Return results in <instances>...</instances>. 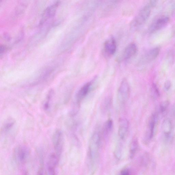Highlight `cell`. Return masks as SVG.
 <instances>
[{
    "label": "cell",
    "instance_id": "14",
    "mask_svg": "<svg viewBox=\"0 0 175 175\" xmlns=\"http://www.w3.org/2000/svg\"><path fill=\"white\" fill-rule=\"evenodd\" d=\"M59 3L57 2L49 7L47 8L43 14L42 21L43 23L45 22L49 18L52 17L55 15L57 6L58 5Z\"/></svg>",
    "mask_w": 175,
    "mask_h": 175
},
{
    "label": "cell",
    "instance_id": "8",
    "mask_svg": "<svg viewBox=\"0 0 175 175\" xmlns=\"http://www.w3.org/2000/svg\"><path fill=\"white\" fill-rule=\"evenodd\" d=\"M159 119V116L157 113H155L151 116L148 124V129L146 138L148 141L153 139L154 135L156 124Z\"/></svg>",
    "mask_w": 175,
    "mask_h": 175
},
{
    "label": "cell",
    "instance_id": "24",
    "mask_svg": "<svg viewBox=\"0 0 175 175\" xmlns=\"http://www.w3.org/2000/svg\"><path fill=\"white\" fill-rule=\"evenodd\" d=\"M120 175H131L130 170L126 168L121 171Z\"/></svg>",
    "mask_w": 175,
    "mask_h": 175
},
{
    "label": "cell",
    "instance_id": "4",
    "mask_svg": "<svg viewBox=\"0 0 175 175\" xmlns=\"http://www.w3.org/2000/svg\"><path fill=\"white\" fill-rule=\"evenodd\" d=\"M29 155L28 148L25 146L16 147L14 151V158L17 163L20 164H24L27 161Z\"/></svg>",
    "mask_w": 175,
    "mask_h": 175
},
{
    "label": "cell",
    "instance_id": "5",
    "mask_svg": "<svg viewBox=\"0 0 175 175\" xmlns=\"http://www.w3.org/2000/svg\"><path fill=\"white\" fill-rule=\"evenodd\" d=\"M52 142L55 153L60 158L62 152L64 145L63 135L61 131L58 130L55 131L53 134Z\"/></svg>",
    "mask_w": 175,
    "mask_h": 175
},
{
    "label": "cell",
    "instance_id": "2",
    "mask_svg": "<svg viewBox=\"0 0 175 175\" xmlns=\"http://www.w3.org/2000/svg\"><path fill=\"white\" fill-rule=\"evenodd\" d=\"M151 8L152 7L149 3L143 7L131 22V28L133 29H136L143 25L149 18Z\"/></svg>",
    "mask_w": 175,
    "mask_h": 175
},
{
    "label": "cell",
    "instance_id": "15",
    "mask_svg": "<svg viewBox=\"0 0 175 175\" xmlns=\"http://www.w3.org/2000/svg\"><path fill=\"white\" fill-rule=\"evenodd\" d=\"M160 52V48L159 47H155L151 49L145 57L146 61L150 62L155 60L159 56Z\"/></svg>",
    "mask_w": 175,
    "mask_h": 175
},
{
    "label": "cell",
    "instance_id": "25",
    "mask_svg": "<svg viewBox=\"0 0 175 175\" xmlns=\"http://www.w3.org/2000/svg\"><path fill=\"white\" fill-rule=\"evenodd\" d=\"M149 3L151 7L152 8L156 6L157 3V1H151Z\"/></svg>",
    "mask_w": 175,
    "mask_h": 175
},
{
    "label": "cell",
    "instance_id": "21",
    "mask_svg": "<svg viewBox=\"0 0 175 175\" xmlns=\"http://www.w3.org/2000/svg\"><path fill=\"white\" fill-rule=\"evenodd\" d=\"M172 86V83L170 81L168 80L164 83V88L166 91H168L171 88Z\"/></svg>",
    "mask_w": 175,
    "mask_h": 175
},
{
    "label": "cell",
    "instance_id": "22",
    "mask_svg": "<svg viewBox=\"0 0 175 175\" xmlns=\"http://www.w3.org/2000/svg\"><path fill=\"white\" fill-rule=\"evenodd\" d=\"M110 100L109 99H107V100L105 101L104 102V103L103 105V106L104 109L105 110V109L106 110L108 109H109L111 103Z\"/></svg>",
    "mask_w": 175,
    "mask_h": 175
},
{
    "label": "cell",
    "instance_id": "10",
    "mask_svg": "<svg viewBox=\"0 0 175 175\" xmlns=\"http://www.w3.org/2000/svg\"><path fill=\"white\" fill-rule=\"evenodd\" d=\"M92 81L87 83L83 85L77 94L76 99L77 102L79 103L85 98L93 88Z\"/></svg>",
    "mask_w": 175,
    "mask_h": 175
},
{
    "label": "cell",
    "instance_id": "9",
    "mask_svg": "<svg viewBox=\"0 0 175 175\" xmlns=\"http://www.w3.org/2000/svg\"><path fill=\"white\" fill-rule=\"evenodd\" d=\"M117 49L116 40L113 37L107 39L104 44V51L109 56H112L115 53Z\"/></svg>",
    "mask_w": 175,
    "mask_h": 175
},
{
    "label": "cell",
    "instance_id": "11",
    "mask_svg": "<svg viewBox=\"0 0 175 175\" xmlns=\"http://www.w3.org/2000/svg\"><path fill=\"white\" fill-rule=\"evenodd\" d=\"M129 128L128 121L125 119H122L120 120L119 128V136L120 138L123 140L125 139Z\"/></svg>",
    "mask_w": 175,
    "mask_h": 175
},
{
    "label": "cell",
    "instance_id": "3",
    "mask_svg": "<svg viewBox=\"0 0 175 175\" xmlns=\"http://www.w3.org/2000/svg\"><path fill=\"white\" fill-rule=\"evenodd\" d=\"M130 93L129 84L127 80L124 79L121 82L118 92V100L121 105H124L126 103L129 98Z\"/></svg>",
    "mask_w": 175,
    "mask_h": 175
},
{
    "label": "cell",
    "instance_id": "18",
    "mask_svg": "<svg viewBox=\"0 0 175 175\" xmlns=\"http://www.w3.org/2000/svg\"><path fill=\"white\" fill-rule=\"evenodd\" d=\"M53 92L52 90L50 91L46 97V101L43 105V108L45 110H48L49 109L50 103H51L52 99L53 96Z\"/></svg>",
    "mask_w": 175,
    "mask_h": 175
},
{
    "label": "cell",
    "instance_id": "7",
    "mask_svg": "<svg viewBox=\"0 0 175 175\" xmlns=\"http://www.w3.org/2000/svg\"><path fill=\"white\" fill-rule=\"evenodd\" d=\"M59 158L55 153L50 154L47 162V169L48 175H56V168Z\"/></svg>",
    "mask_w": 175,
    "mask_h": 175
},
{
    "label": "cell",
    "instance_id": "26",
    "mask_svg": "<svg viewBox=\"0 0 175 175\" xmlns=\"http://www.w3.org/2000/svg\"><path fill=\"white\" fill-rule=\"evenodd\" d=\"M37 175H43V171L42 168H40L39 170Z\"/></svg>",
    "mask_w": 175,
    "mask_h": 175
},
{
    "label": "cell",
    "instance_id": "13",
    "mask_svg": "<svg viewBox=\"0 0 175 175\" xmlns=\"http://www.w3.org/2000/svg\"><path fill=\"white\" fill-rule=\"evenodd\" d=\"M173 124L171 121L169 119H167L164 121L162 124L163 132L167 139L170 137L172 131Z\"/></svg>",
    "mask_w": 175,
    "mask_h": 175
},
{
    "label": "cell",
    "instance_id": "23",
    "mask_svg": "<svg viewBox=\"0 0 175 175\" xmlns=\"http://www.w3.org/2000/svg\"><path fill=\"white\" fill-rule=\"evenodd\" d=\"M14 124L13 122H10L7 123L4 127V130L5 131H8L11 128Z\"/></svg>",
    "mask_w": 175,
    "mask_h": 175
},
{
    "label": "cell",
    "instance_id": "27",
    "mask_svg": "<svg viewBox=\"0 0 175 175\" xmlns=\"http://www.w3.org/2000/svg\"><path fill=\"white\" fill-rule=\"evenodd\" d=\"M173 113L174 116L175 117V103L174 104L173 108Z\"/></svg>",
    "mask_w": 175,
    "mask_h": 175
},
{
    "label": "cell",
    "instance_id": "16",
    "mask_svg": "<svg viewBox=\"0 0 175 175\" xmlns=\"http://www.w3.org/2000/svg\"><path fill=\"white\" fill-rule=\"evenodd\" d=\"M113 123L112 119L108 120L104 124L103 128V136L105 138L110 135L113 129Z\"/></svg>",
    "mask_w": 175,
    "mask_h": 175
},
{
    "label": "cell",
    "instance_id": "19",
    "mask_svg": "<svg viewBox=\"0 0 175 175\" xmlns=\"http://www.w3.org/2000/svg\"><path fill=\"white\" fill-rule=\"evenodd\" d=\"M170 105V102L168 100L164 101L161 103L160 105V110L161 113L165 112Z\"/></svg>",
    "mask_w": 175,
    "mask_h": 175
},
{
    "label": "cell",
    "instance_id": "20",
    "mask_svg": "<svg viewBox=\"0 0 175 175\" xmlns=\"http://www.w3.org/2000/svg\"><path fill=\"white\" fill-rule=\"evenodd\" d=\"M152 93L153 96L155 98L159 97L160 95V93L159 88L156 84L153 83L152 86Z\"/></svg>",
    "mask_w": 175,
    "mask_h": 175
},
{
    "label": "cell",
    "instance_id": "6",
    "mask_svg": "<svg viewBox=\"0 0 175 175\" xmlns=\"http://www.w3.org/2000/svg\"><path fill=\"white\" fill-rule=\"evenodd\" d=\"M170 19L168 16H163L157 19L151 24L149 29V32L153 33L165 27L169 23Z\"/></svg>",
    "mask_w": 175,
    "mask_h": 175
},
{
    "label": "cell",
    "instance_id": "1",
    "mask_svg": "<svg viewBox=\"0 0 175 175\" xmlns=\"http://www.w3.org/2000/svg\"><path fill=\"white\" fill-rule=\"evenodd\" d=\"M100 143V134L95 132L91 137L89 144V157L92 165H94L98 157Z\"/></svg>",
    "mask_w": 175,
    "mask_h": 175
},
{
    "label": "cell",
    "instance_id": "12",
    "mask_svg": "<svg viewBox=\"0 0 175 175\" xmlns=\"http://www.w3.org/2000/svg\"><path fill=\"white\" fill-rule=\"evenodd\" d=\"M137 51V47L135 43H131L124 49L123 54V60H127L132 58L136 54Z\"/></svg>",
    "mask_w": 175,
    "mask_h": 175
},
{
    "label": "cell",
    "instance_id": "28",
    "mask_svg": "<svg viewBox=\"0 0 175 175\" xmlns=\"http://www.w3.org/2000/svg\"><path fill=\"white\" fill-rule=\"evenodd\" d=\"M22 175H29V174L27 172L25 171L23 173Z\"/></svg>",
    "mask_w": 175,
    "mask_h": 175
},
{
    "label": "cell",
    "instance_id": "29",
    "mask_svg": "<svg viewBox=\"0 0 175 175\" xmlns=\"http://www.w3.org/2000/svg\"><path fill=\"white\" fill-rule=\"evenodd\" d=\"M173 8L175 10V4L173 5Z\"/></svg>",
    "mask_w": 175,
    "mask_h": 175
},
{
    "label": "cell",
    "instance_id": "17",
    "mask_svg": "<svg viewBox=\"0 0 175 175\" xmlns=\"http://www.w3.org/2000/svg\"><path fill=\"white\" fill-rule=\"evenodd\" d=\"M139 147V143L136 138L134 139L131 141L130 145L129 156L131 159H132L135 156Z\"/></svg>",
    "mask_w": 175,
    "mask_h": 175
}]
</instances>
